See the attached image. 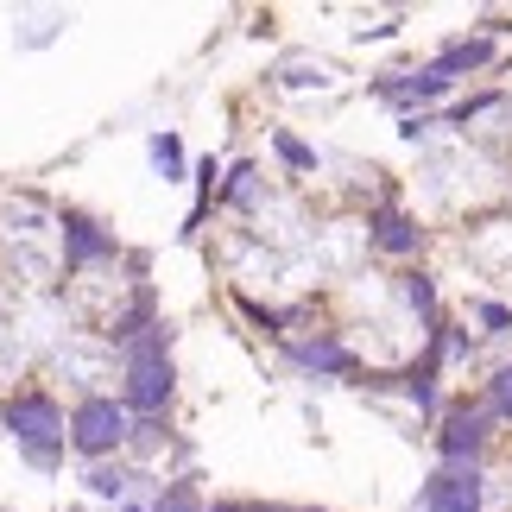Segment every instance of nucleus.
Returning <instances> with one entry per match:
<instances>
[{
  "label": "nucleus",
  "mask_w": 512,
  "mask_h": 512,
  "mask_svg": "<svg viewBox=\"0 0 512 512\" xmlns=\"http://www.w3.org/2000/svg\"><path fill=\"white\" fill-rule=\"evenodd\" d=\"M475 317L494 329V336H506V329H512V310H506V304H475Z\"/></svg>",
  "instance_id": "f3484780"
},
{
  "label": "nucleus",
  "mask_w": 512,
  "mask_h": 512,
  "mask_svg": "<svg viewBox=\"0 0 512 512\" xmlns=\"http://www.w3.org/2000/svg\"><path fill=\"white\" fill-rule=\"evenodd\" d=\"M487 57H494V45H487V38H456V45H449V51L437 57V64H430V70H437L443 83H456L462 70H481Z\"/></svg>",
  "instance_id": "6e6552de"
},
{
  "label": "nucleus",
  "mask_w": 512,
  "mask_h": 512,
  "mask_svg": "<svg viewBox=\"0 0 512 512\" xmlns=\"http://www.w3.org/2000/svg\"><path fill=\"white\" fill-rule=\"evenodd\" d=\"M487 411L512 424V367H500V373H494V386H487Z\"/></svg>",
  "instance_id": "2eb2a0df"
},
{
  "label": "nucleus",
  "mask_w": 512,
  "mask_h": 512,
  "mask_svg": "<svg viewBox=\"0 0 512 512\" xmlns=\"http://www.w3.org/2000/svg\"><path fill=\"white\" fill-rule=\"evenodd\" d=\"M279 159H285V165H298V171H310V165H317V152H310L304 140H291V133H279Z\"/></svg>",
  "instance_id": "dca6fc26"
},
{
  "label": "nucleus",
  "mask_w": 512,
  "mask_h": 512,
  "mask_svg": "<svg viewBox=\"0 0 512 512\" xmlns=\"http://www.w3.org/2000/svg\"><path fill=\"white\" fill-rule=\"evenodd\" d=\"M165 437V430H159V418H146V424H133V443H140V449H152V443H159Z\"/></svg>",
  "instance_id": "a211bd4d"
},
{
  "label": "nucleus",
  "mask_w": 512,
  "mask_h": 512,
  "mask_svg": "<svg viewBox=\"0 0 512 512\" xmlns=\"http://www.w3.org/2000/svg\"><path fill=\"white\" fill-rule=\"evenodd\" d=\"M443 89H449V83H443L437 70H418V76H386V83H380V95H386V102H399V108L430 102V95H443Z\"/></svg>",
  "instance_id": "9d476101"
},
{
  "label": "nucleus",
  "mask_w": 512,
  "mask_h": 512,
  "mask_svg": "<svg viewBox=\"0 0 512 512\" xmlns=\"http://www.w3.org/2000/svg\"><path fill=\"white\" fill-rule=\"evenodd\" d=\"M7 430H13V443L26 449L32 468H51L64 456V411H57L51 392H19L7 405Z\"/></svg>",
  "instance_id": "f03ea898"
},
{
  "label": "nucleus",
  "mask_w": 512,
  "mask_h": 512,
  "mask_svg": "<svg viewBox=\"0 0 512 512\" xmlns=\"http://www.w3.org/2000/svg\"><path fill=\"white\" fill-rule=\"evenodd\" d=\"M127 468H95V475H89V494H102V500H121L127 494Z\"/></svg>",
  "instance_id": "4468645a"
},
{
  "label": "nucleus",
  "mask_w": 512,
  "mask_h": 512,
  "mask_svg": "<svg viewBox=\"0 0 512 512\" xmlns=\"http://www.w3.org/2000/svg\"><path fill=\"white\" fill-rule=\"evenodd\" d=\"M64 253H70V266H95V260H114V241L89 215H64Z\"/></svg>",
  "instance_id": "423d86ee"
},
{
  "label": "nucleus",
  "mask_w": 512,
  "mask_h": 512,
  "mask_svg": "<svg viewBox=\"0 0 512 512\" xmlns=\"http://www.w3.org/2000/svg\"><path fill=\"white\" fill-rule=\"evenodd\" d=\"M152 512H203V500H196V487L190 481H171L159 500H152Z\"/></svg>",
  "instance_id": "f8f14e48"
},
{
  "label": "nucleus",
  "mask_w": 512,
  "mask_h": 512,
  "mask_svg": "<svg viewBox=\"0 0 512 512\" xmlns=\"http://www.w3.org/2000/svg\"><path fill=\"white\" fill-rule=\"evenodd\" d=\"M133 437V418L121 399H83L70 411V443L83 449V456H108V449H121Z\"/></svg>",
  "instance_id": "7ed1b4c3"
},
{
  "label": "nucleus",
  "mask_w": 512,
  "mask_h": 512,
  "mask_svg": "<svg viewBox=\"0 0 512 512\" xmlns=\"http://www.w3.org/2000/svg\"><path fill=\"white\" fill-rule=\"evenodd\" d=\"M171 386H177V373H171V329L152 323V329H140V336L127 342V386H121V405L140 411V418H159V411L171 405Z\"/></svg>",
  "instance_id": "f257e3e1"
},
{
  "label": "nucleus",
  "mask_w": 512,
  "mask_h": 512,
  "mask_svg": "<svg viewBox=\"0 0 512 512\" xmlns=\"http://www.w3.org/2000/svg\"><path fill=\"white\" fill-rule=\"evenodd\" d=\"M399 298L411 310H424L430 329H437V285H430V272H405V279H399Z\"/></svg>",
  "instance_id": "9b49d317"
},
{
  "label": "nucleus",
  "mask_w": 512,
  "mask_h": 512,
  "mask_svg": "<svg viewBox=\"0 0 512 512\" xmlns=\"http://www.w3.org/2000/svg\"><path fill=\"white\" fill-rule=\"evenodd\" d=\"M481 494H487V481H481V468H437V475L424 481V494H418V512H481Z\"/></svg>",
  "instance_id": "20e7f679"
},
{
  "label": "nucleus",
  "mask_w": 512,
  "mask_h": 512,
  "mask_svg": "<svg viewBox=\"0 0 512 512\" xmlns=\"http://www.w3.org/2000/svg\"><path fill=\"white\" fill-rule=\"evenodd\" d=\"M487 418H494V411H475V405H456V411L443 418L437 449H443L449 468H475V462H481V449H487Z\"/></svg>",
  "instance_id": "39448f33"
},
{
  "label": "nucleus",
  "mask_w": 512,
  "mask_h": 512,
  "mask_svg": "<svg viewBox=\"0 0 512 512\" xmlns=\"http://www.w3.org/2000/svg\"><path fill=\"white\" fill-rule=\"evenodd\" d=\"M152 165L165 177H184V146H177V133H159V140H152Z\"/></svg>",
  "instance_id": "ddd939ff"
},
{
  "label": "nucleus",
  "mask_w": 512,
  "mask_h": 512,
  "mask_svg": "<svg viewBox=\"0 0 512 512\" xmlns=\"http://www.w3.org/2000/svg\"><path fill=\"white\" fill-rule=\"evenodd\" d=\"M418 241H424V228L411 222L405 209H380V215H373V247H380V253H399V260H405V253H418Z\"/></svg>",
  "instance_id": "0eeeda50"
},
{
  "label": "nucleus",
  "mask_w": 512,
  "mask_h": 512,
  "mask_svg": "<svg viewBox=\"0 0 512 512\" xmlns=\"http://www.w3.org/2000/svg\"><path fill=\"white\" fill-rule=\"evenodd\" d=\"M291 361L310 367V373H342V380L354 373V354L342 342H298V348H291Z\"/></svg>",
  "instance_id": "1a4fd4ad"
}]
</instances>
